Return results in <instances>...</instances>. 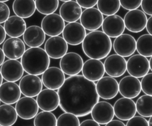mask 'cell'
<instances>
[{
  "label": "cell",
  "instance_id": "1",
  "mask_svg": "<svg viewBox=\"0 0 152 126\" xmlns=\"http://www.w3.org/2000/svg\"><path fill=\"white\" fill-rule=\"evenodd\" d=\"M57 93L61 109L77 117L90 114L99 100L94 82L82 75L70 76L65 79Z\"/></svg>",
  "mask_w": 152,
  "mask_h": 126
},
{
  "label": "cell",
  "instance_id": "2",
  "mask_svg": "<svg viewBox=\"0 0 152 126\" xmlns=\"http://www.w3.org/2000/svg\"><path fill=\"white\" fill-rule=\"evenodd\" d=\"M112 41L102 31H91L86 35L82 42L84 54L90 59L101 60L106 57L112 49Z\"/></svg>",
  "mask_w": 152,
  "mask_h": 126
},
{
  "label": "cell",
  "instance_id": "3",
  "mask_svg": "<svg viewBox=\"0 0 152 126\" xmlns=\"http://www.w3.org/2000/svg\"><path fill=\"white\" fill-rule=\"evenodd\" d=\"M21 64L27 73L40 75L49 67L50 57L42 48L30 47L22 55Z\"/></svg>",
  "mask_w": 152,
  "mask_h": 126
},
{
  "label": "cell",
  "instance_id": "4",
  "mask_svg": "<svg viewBox=\"0 0 152 126\" xmlns=\"http://www.w3.org/2000/svg\"><path fill=\"white\" fill-rule=\"evenodd\" d=\"M83 63L80 54L75 52H69L61 58L59 66L64 74L74 76L81 72Z\"/></svg>",
  "mask_w": 152,
  "mask_h": 126
},
{
  "label": "cell",
  "instance_id": "5",
  "mask_svg": "<svg viewBox=\"0 0 152 126\" xmlns=\"http://www.w3.org/2000/svg\"><path fill=\"white\" fill-rule=\"evenodd\" d=\"M147 18L141 10L135 9L128 11L124 16L125 28L132 33H140L145 28Z\"/></svg>",
  "mask_w": 152,
  "mask_h": 126
},
{
  "label": "cell",
  "instance_id": "6",
  "mask_svg": "<svg viewBox=\"0 0 152 126\" xmlns=\"http://www.w3.org/2000/svg\"><path fill=\"white\" fill-rule=\"evenodd\" d=\"M62 33V37L71 46H77L82 43L86 35V29L78 22H69L65 25Z\"/></svg>",
  "mask_w": 152,
  "mask_h": 126
},
{
  "label": "cell",
  "instance_id": "7",
  "mask_svg": "<svg viewBox=\"0 0 152 126\" xmlns=\"http://www.w3.org/2000/svg\"><path fill=\"white\" fill-rule=\"evenodd\" d=\"M115 52L124 57L132 55L136 50V40L128 34H122L116 37L113 43Z\"/></svg>",
  "mask_w": 152,
  "mask_h": 126
},
{
  "label": "cell",
  "instance_id": "8",
  "mask_svg": "<svg viewBox=\"0 0 152 126\" xmlns=\"http://www.w3.org/2000/svg\"><path fill=\"white\" fill-rule=\"evenodd\" d=\"M126 70L130 75L141 78L149 72L148 60L141 54L133 55L126 61Z\"/></svg>",
  "mask_w": 152,
  "mask_h": 126
},
{
  "label": "cell",
  "instance_id": "9",
  "mask_svg": "<svg viewBox=\"0 0 152 126\" xmlns=\"http://www.w3.org/2000/svg\"><path fill=\"white\" fill-rule=\"evenodd\" d=\"M96 89L100 98L103 99H111L115 98L119 92L118 83L113 77H102L97 80Z\"/></svg>",
  "mask_w": 152,
  "mask_h": 126
},
{
  "label": "cell",
  "instance_id": "10",
  "mask_svg": "<svg viewBox=\"0 0 152 126\" xmlns=\"http://www.w3.org/2000/svg\"><path fill=\"white\" fill-rule=\"evenodd\" d=\"M65 21L58 14L52 13L46 15L42 20L41 28L48 36L60 35L64 28Z\"/></svg>",
  "mask_w": 152,
  "mask_h": 126
},
{
  "label": "cell",
  "instance_id": "11",
  "mask_svg": "<svg viewBox=\"0 0 152 126\" xmlns=\"http://www.w3.org/2000/svg\"><path fill=\"white\" fill-rule=\"evenodd\" d=\"M104 68L105 72L113 77L122 76L126 70V61L125 58L117 54L107 56L104 60Z\"/></svg>",
  "mask_w": 152,
  "mask_h": 126
},
{
  "label": "cell",
  "instance_id": "12",
  "mask_svg": "<svg viewBox=\"0 0 152 126\" xmlns=\"http://www.w3.org/2000/svg\"><path fill=\"white\" fill-rule=\"evenodd\" d=\"M15 111L17 115L23 119H31L38 113L39 106L33 97L20 98L16 102Z\"/></svg>",
  "mask_w": 152,
  "mask_h": 126
},
{
  "label": "cell",
  "instance_id": "13",
  "mask_svg": "<svg viewBox=\"0 0 152 126\" xmlns=\"http://www.w3.org/2000/svg\"><path fill=\"white\" fill-rule=\"evenodd\" d=\"M80 20L83 27L91 31L97 30L101 27L103 16L97 8L91 7L82 11Z\"/></svg>",
  "mask_w": 152,
  "mask_h": 126
},
{
  "label": "cell",
  "instance_id": "14",
  "mask_svg": "<svg viewBox=\"0 0 152 126\" xmlns=\"http://www.w3.org/2000/svg\"><path fill=\"white\" fill-rule=\"evenodd\" d=\"M41 79L37 75H26L21 78L19 88L21 93L26 96L35 97L42 89Z\"/></svg>",
  "mask_w": 152,
  "mask_h": 126
},
{
  "label": "cell",
  "instance_id": "15",
  "mask_svg": "<svg viewBox=\"0 0 152 126\" xmlns=\"http://www.w3.org/2000/svg\"><path fill=\"white\" fill-rule=\"evenodd\" d=\"M93 119L100 125H105L114 117L113 106L106 101H98L91 110Z\"/></svg>",
  "mask_w": 152,
  "mask_h": 126
},
{
  "label": "cell",
  "instance_id": "16",
  "mask_svg": "<svg viewBox=\"0 0 152 126\" xmlns=\"http://www.w3.org/2000/svg\"><path fill=\"white\" fill-rule=\"evenodd\" d=\"M68 44L63 37L56 35L49 38L45 44V50L49 57L61 59L67 53Z\"/></svg>",
  "mask_w": 152,
  "mask_h": 126
},
{
  "label": "cell",
  "instance_id": "17",
  "mask_svg": "<svg viewBox=\"0 0 152 126\" xmlns=\"http://www.w3.org/2000/svg\"><path fill=\"white\" fill-rule=\"evenodd\" d=\"M101 26L103 32L112 38H116L122 34L125 29L122 18L115 14L107 15L103 18Z\"/></svg>",
  "mask_w": 152,
  "mask_h": 126
},
{
  "label": "cell",
  "instance_id": "18",
  "mask_svg": "<svg viewBox=\"0 0 152 126\" xmlns=\"http://www.w3.org/2000/svg\"><path fill=\"white\" fill-rule=\"evenodd\" d=\"M118 88L123 97L130 99L137 97L141 91L140 81L131 75L122 78L118 83Z\"/></svg>",
  "mask_w": 152,
  "mask_h": 126
},
{
  "label": "cell",
  "instance_id": "19",
  "mask_svg": "<svg viewBox=\"0 0 152 126\" xmlns=\"http://www.w3.org/2000/svg\"><path fill=\"white\" fill-rule=\"evenodd\" d=\"M65 79V74L62 70L53 66L45 70L42 73L41 80L46 88L56 90L62 86Z\"/></svg>",
  "mask_w": 152,
  "mask_h": 126
},
{
  "label": "cell",
  "instance_id": "20",
  "mask_svg": "<svg viewBox=\"0 0 152 126\" xmlns=\"http://www.w3.org/2000/svg\"><path fill=\"white\" fill-rule=\"evenodd\" d=\"M38 106L42 111H53L59 106V96L57 92L51 89H44L36 96Z\"/></svg>",
  "mask_w": 152,
  "mask_h": 126
},
{
  "label": "cell",
  "instance_id": "21",
  "mask_svg": "<svg viewBox=\"0 0 152 126\" xmlns=\"http://www.w3.org/2000/svg\"><path fill=\"white\" fill-rule=\"evenodd\" d=\"M0 72L5 80L15 82L22 77L24 70L21 62L17 60L9 59L1 64Z\"/></svg>",
  "mask_w": 152,
  "mask_h": 126
},
{
  "label": "cell",
  "instance_id": "22",
  "mask_svg": "<svg viewBox=\"0 0 152 126\" xmlns=\"http://www.w3.org/2000/svg\"><path fill=\"white\" fill-rule=\"evenodd\" d=\"M113 108L115 115L122 121L128 120L137 112L135 102L128 98L118 99L115 102Z\"/></svg>",
  "mask_w": 152,
  "mask_h": 126
},
{
  "label": "cell",
  "instance_id": "23",
  "mask_svg": "<svg viewBox=\"0 0 152 126\" xmlns=\"http://www.w3.org/2000/svg\"><path fill=\"white\" fill-rule=\"evenodd\" d=\"M81 71L84 77L93 82L99 80L105 72L102 62L95 59H88L83 63Z\"/></svg>",
  "mask_w": 152,
  "mask_h": 126
},
{
  "label": "cell",
  "instance_id": "24",
  "mask_svg": "<svg viewBox=\"0 0 152 126\" xmlns=\"http://www.w3.org/2000/svg\"><path fill=\"white\" fill-rule=\"evenodd\" d=\"M25 50V44L18 37H10L7 39L2 46L4 54L9 59L17 60L21 58Z\"/></svg>",
  "mask_w": 152,
  "mask_h": 126
},
{
  "label": "cell",
  "instance_id": "25",
  "mask_svg": "<svg viewBox=\"0 0 152 126\" xmlns=\"http://www.w3.org/2000/svg\"><path fill=\"white\" fill-rule=\"evenodd\" d=\"M24 43L30 47L41 46L45 40V34L38 25H30L26 28L23 34Z\"/></svg>",
  "mask_w": 152,
  "mask_h": 126
},
{
  "label": "cell",
  "instance_id": "26",
  "mask_svg": "<svg viewBox=\"0 0 152 126\" xmlns=\"http://www.w3.org/2000/svg\"><path fill=\"white\" fill-rule=\"evenodd\" d=\"M19 86L14 82L7 81L0 86V101L6 104H15L21 96Z\"/></svg>",
  "mask_w": 152,
  "mask_h": 126
},
{
  "label": "cell",
  "instance_id": "27",
  "mask_svg": "<svg viewBox=\"0 0 152 126\" xmlns=\"http://www.w3.org/2000/svg\"><path fill=\"white\" fill-rule=\"evenodd\" d=\"M4 28L8 36L20 37L26 29V23L23 18L17 15H12L4 22Z\"/></svg>",
  "mask_w": 152,
  "mask_h": 126
},
{
  "label": "cell",
  "instance_id": "28",
  "mask_svg": "<svg viewBox=\"0 0 152 126\" xmlns=\"http://www.w3.org/2000/svg\"><path fill=\"white\" fill-rule=\"evenodd\" d=\"M82 13L81 7L76 1H68L64 2L59 9V15L64 21L67 22L78 21Z\"/></svg>",
  "mask_w": 152,
  "mask_h": 126
},
{
  "label": "cell",
  "instance_id": "29",
  "mask_svg": "<svg viewBox=\"0 0 152 126\" xmlns=\"http://www.w3.org/2000/svg\"><path fill=\"white\" fill-rule=\"evenodd\" d=\"M12 10L16 15L22 18H28L35 12L34 0H14Z\"/></svg>",
  "mask_w": 152,
  "mask_h": 126
},
{
  "label": "cell",
  "instance_id": "30",
  "mask_svg": "<svg viewBox=\"0 0 152 126\" xmlns=\"http://www.w3.org/2000/svg\"><path fill=\"white\" fill-rule=\"evenodd\" d=\"M17 114L15 109L10 104H4L0 106V125L10 126L15 123L17 119Z\"/></svg>",
  "mask_w": 152,
  "mask_h": 126
},
{
  "label": "cell",
  "instance_id": "31",
  "mask_svg": "<svg viewBox=\"0 0 152 126\" xmlns=\"http://www.w3.org/2000/svg\"><path fill=\"white\" fill-rule=\"evenodd\" d=\"M136 50L138 53L146 57L152 56V35L145 34L136 41Z\"/></svg>",
  "mask_w": 152,
  "mask_h": 126
},
{
  "label": "cell",
  "instance_id": "32",
  "mask_svg": "<svg viewBox=\"0 0 152 126\" xmlns=\"http://www.w3.org/2000/svg\"><path fill=\"white\" fill-rule=\"evenodd\" d=\"M137 112L142 117H150L152 115V96L144 95L138 98L135 103Z\"/></svg>",
  "mask_w": 152,
  "mask_h": 126
},
{
  "label": "cell",
  "instance_id": "33",
  "mask_svg": "<svg viewBox=\"0 0 152 126\" xmlns=\"http://www.w3.org/2000/svg\"><path fill=\"white\" fill-rule=\"evenodd\" d=\"M97 9L104 15H110L116 14L120 9L119 0H98Z\"/></svg>",
  "mask_w": 152,
  "mask_h": 126
},
{
  "label": "cell",
  "instance_id": "34",
  "mask_svg": "<svg viewBox=\"0 0 152 126\" xmlns=\"http://www.w3.org/2000/svg\"><path fill=\"white\" fill-rule=\"evenodd\" d=\"M36 9L43 15L55 12L59 6V0H35Z\"/></svg>",
  "mask_w": 152,
  "mask_h": 126
},
{
  "label": "cell",
  "instance_id": "35",
  "mask_svg": "<svg viewBox=\"0 0 152 126\" xmlns=\"http://www.w3.org/2000/svg\"><path fill=\"white\" fill-rule=\"evenodd\" d=\"M33 124L35 126H56V118L50 111H42L37 113L34 117Z\"/></svg>",
  "mask_w": 152,
  "mask_h": 126
},
{
  "label": "cell",
  "instance_id": "36",
  "mask_svg": "<svg viewBox=\"0 0 152 126\" xmlns=\"http://www.w3.org/2000/svg\"><path fill=\"white\" fill-rule=\"evenodd\" d=\"M80 121L78 117L75 115L69 113L65 112L59 116L56 119V125H74L79 126Z\"/></svg>",
  "mask_w": 152,
  "mask_h": 126
},
{
  "label": "cell",
  "instance_id": "37",
  "mask_svg": "<svg viewBox=\"0 0 152 126\" xmlns=\"http://www.w3.org/2000/svg\"><path fill=\"white\" fill-rule=\"evenodd\" d=\"M140 82L141 88L142 92L148 95H152L151 82H152V73H147L145 75L142 77Z\"/></svg>",
  "mask_w": 152,
  "mask_h": 126
},
{
  "label": "cell",
  "instance_id": "38",
  "mask_svg": "<svg viewBox=\"0 0 152 126\" xmlns=\"http://www.w3.org/2000/svg\"><path fill=\"white\" fill-rule=\"evenodd\" d=\"M120 5L126 10H132L140 7L141 0H119Z\"/></svg>",
  "mask_w": 152,
  "mask_h": 126
},
{
  "label": "cell",
  "instance_id": "39",
  "mask_svg": "<svg viewBox=\"0 0 152 126\" xmlns=\"http://www.w3.org/2000/svg\"><path fill=\"white\" fill-rule=\"evenodd\" d=\"M126 125H140V126H148V121L142 117L133 116L130 119L127 120Z\"/></svg>",
  "mask_w": 152,
  "mask_h": 126
},
{
  "label": "cell",
  "instance_id": "40",
  "mask_svg": "<svg viewBox=\"0 0 152 126\" xmlns=\"http://www.w3.org/2000/svg\"><path fill=\"white\" fill-rule=\"evenodd\" d=\"M10 10L8 6L4 2H0V24L4 22L10 17Z\"/></svg>",
  "mask_w": 152,
  "mask_h": 126
},
{
  "label": "cell",
  "instance_id": "41",
  "mask_svg": "<svg viewBox=\"0 0 152 126\" xmlns=\"http://www.w3.org/2000/svg\"><path fill=\"white\" fill-rule=\"evenodd\" d=\"M152 0H141V6L143 12L148 15H152V7H151Z\"/></svg>",
  "mask_w": 152,
  "mask_h": 126
},
{
  "label": "cell",
  "instance_id": "42",
  "mask_svg": "<svg viewBox=\"0 0 152 126\" xmlns=\"http://www.w3.org/2000/svg\"><path fill=\"white\" fill-rule=\"evenodd\" d=\"M98 0H76V2L78 4L84 8H88L94 7L97 2Z\"/></svg>",
  "mask_w": 152,
  "mask_h": 126
},
{
  "label": "cell",
  "instance_id": "43",
  "mask_svg": "<svg viewBox=\"0 0 152 126\" xmlns=\"http://www.w3.org/2000/svg\"><path fill=\"white\" fill-rule=\"evenodd\" d=\"M80 125H94V126H99L100 124L97 123L96 121H95L94 119H86L83 121H82Z\"/></svg>",
  "mask_w": 152,
  "mask_h": 126
},
{
  "label": "cell",
  "instance_id": "44",
  "mask_svg": "<svg viewBox=\"0 0 152 126\" xmlns=\"http://www.w3.org/2000/svg\"><path fill=\"white\" fill-rule=\"evenodd\" d=\"M125 124L120 120L117 119H112L107 123L105 124L106 126H110V125H117V126H124Z\"/></svg>",
  "mask_w": 152,
  "mask_h": 126
},
{
  "label": "cell",
  "instance_id": "45",
  "mask_svg": "<svg viewBox=\"0 0 152 126\" xmlns=\"http://www.w3.org/2000/svg\"><path fill=\"white\" fill-rule=\"evenodd\" d=\"M151 24H152V17L151 15L149 17V18L147 20V22H146V25H145V28L147 29V31L148 33V34H152Z\"/></svg>",
  "mask_w": 152,
  "mask_h": 126
},
{
  "label": "cell",
  "instance_id": "46",
  "mask_svg": "<svg viewBox=\"0 0 152 126\" xmlns=\"http://www.w3.org/2000/svg\"><path fill=\"white\" fill-rule=\"evenodd\" d=\"M6 38V33L4 30V27L0 25V44H1Z\"/></svg>",
  "mask_w": 152,
  "mask_h": 126
},
{
  "label": "cell",
  "instance_id": "47",
  "mask_svg": "<svg viewBox=\"0 0 152 126\" xmlns=\"http://www.w3.org/2000/svg\"><path fill=\"white\" fill-rule=\"evenodd\" d=\"M5 60V55L4 54V52L0 48V66L4 63Z\"/></svg>",
  "mask_w": 152,
  "mask_h": 126
},
{
  "label": "cell",
  "instance_id": "48",
  "mask_svg": "<svg viewBox=\"0 0 152 126\" xmlns=\"http://www.w3.org/2000/svg\"><path fill=\"white\" fill-rule=\"evenodd\" d=\"M148 63H149V67H150V69L151 70H152V57H150V59L148 60Z\"/></svg>",
  "mask_w": 152,
  "mask_h": 126
},
{
  "label": "cell",
  "instance_id": "49",
  "mask_svg": "<svg viewBox=\"0 0 152 126\" xmlns=\"http://www.w3.org/2000/svg\"><path fill=\"white\" fill-rule=\"evenodd\" d=\"M148 126H151L152 125V118H151V116L150 117V119L148 121Z\"/></svg>",
  "mask_w": 152,
  "mask_h": 126
},
{
  "label": "cell",
  "instance_id": "50",
  "mask_svg": "<svg viewBox=\"0 0 152 126\" xmlns=\"http://www.w3.org/2000/svg\"><path fill=\"white\" fill-rule=\"evenodd\" d=\"M3 77H2V75H1V72H0V86H1V85L2 83V80H3V79H2Z\"/></svg>",
  "mask_w": 152,
  "mask_h": 126
},
{
  "label": "cell",
  "instance_id": "51",
  "mask_svg": "<svg viewBox=\"0 0 152 126\" xmlns=\"http://www.w3.org/2000/svg\"><path fill=\"white\" fill-rule=\"evenodd\" d=\"M9 0H0V2H5L7 1H8Z\"/></svg>",
  "mask_w": 152,
  "mask_h": 126
},
{
  "label": "cell",
  "instance_id": "52",
  "mask_svg": "<svg viewBox=\"0 0 152 126\" xmlns=\"http://www.w3.org/2000/svg\"><path fill=\"white\" fill-rule=\"evenodd\" d=\"M61 1H63V2H66V1H71V0H60Z\"/></svg>",
  "mask_w": 152,
  "mask_h": 126
}]
</instances>
